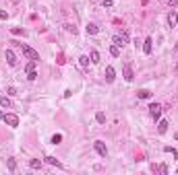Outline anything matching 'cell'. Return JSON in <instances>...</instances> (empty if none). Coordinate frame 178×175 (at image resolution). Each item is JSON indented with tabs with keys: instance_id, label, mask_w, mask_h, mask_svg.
Returning a JSON list of instances; mask_svg holds the SVG:
<instances>
[{
	"instance_id": "20",
	"label": "cell",
	"mask_w": 178,
	"mask_h": 175,
	"mask_svg": "<svg viewBox=\"0 0 178 175\" xmlns=\"http://www.w3.org/2000/svg\"><path fill=\"white\" fill-rule=\"evenodd\" d=\"M35 70V60H31V62H27V66H25V72L29 74V72H33Z\"/></svg>"
},
{
	"instance_id": "11",
	"label": "cell",
	"mask_w": 178,
	"mask_h": 175,
	"mask_svg": "<svg viewBox=\"0 0 178 175\" xmlns=\"http://www.w3.org/2000/svg\"><path fill=\"white\" fill-rule=\"evenodd\" d=\"M85 29H87V33H89V35H97V33H99V27H97L95 23H87Z\"/></svg>"
},
{
	"instance_id": "19",
	"label": "cell",
	"mask_w": 178,
	"mask_h": 175,
	"mask_svg": "<svg viewBox=\"0 0 178 175\" xmlns=\"http://www.w3.org/2000/svg\"><path fill=\"white\" fill-rule=\"evenodd\" d=\"M29 167H31V169H39V167H42V161H39V159H31V161H29Z\"/></svg>"
},
{
	"instance_id": "1",
	"label": "cell",
	"mask_w": 178,
	"mask_h": 175,
	"mask_svg": "<svg viewBox=\"0 0 178 175\" xmlns=\"http://www.w3.org/2000/svg\"><path fill=\"white\" fill-rule=\"evenodd\" d=\"M11 43H15L17 47H21V49H23V54H25V56H27L29 60H35V62L39 60V54H37L33 47H29L27 43H19V41H11Z\"/></svg>"
},
{
	"instance_id": "17",
	"label": "cell",
	"mask_w": 178,
	"mask_h": 175,
	"mask_svg": "<svg viewBox=\"0 0 178 175\" xmlns=\"http://www.w3.org/2000/svg\"><path fill=\"white\" fill-rule=\"evenodd\" d=\"M91 64H99V52L97 49L91 52Z\"/></svg>"
},
{
	"instance_id": "25",
	"label": "cell",
	"mask_w": 178,
	"mask_h": 175,
	"mask_svg": "<svg viewBox=\"0 0 178 175\" xmlns=\"http://www.w3.org/2000/svg\"><path fill=\"white\" fill-rule=\"evenodd\" d=\"M164 151L172 152V157H176V159H178V151H176V148H172V146H164Z\"/></svg>"
},
{
	"instance_id": "4",
	"label": "cell",
	"mask_w": 178,
	"mask_h": 175,
	"mask_svg": "<svg viewBox=\"0 0 178 175\" xmlns=\"http://www.w3.org/2000/svg\"><path fill=\"white\" fill-rule=\"evenodd\" d=\"M4 122H6L11 128H17V126H19V117L15 116V113H4Z\"/></svg>"
},
{
	"instance_id": "29",
	"label": "cell",
	"mask_w": 178,
	"mask_h": 175,
	"mask_svg": "<svg viewBox=\"0 0 178 175\" xmlns=\"http://www.w3.org/2000/svg\"><path fill=\"white\" fill-rule=\"evenodd\" d=\"M0 19H8V12H6V11H2V8H0Z\"/></svg>"
},
{
	"instance_id": "16",
	"label": "cell",
	"mask_w": 178,
	"mask_h": 175,
	"mask_svg": "<svg viewBox=\"0 0 178 175\" xmlns=\"http://www.w3.org/2000/svg\"><path fill=\"white\" fill-rule=\"evenodd\" d=\"M46 163H50V165H54V167H62V163H60V161H56V159H54V157H46Z\"/></svg>"
},
{
	"instance_id": "28",
	"label": "cell",
	"mask_w": 178,
	"mask_h": 175,
	"mask_svg": "<svg viewBox=\"0 0 178 175\" xmlns=\"http://www.w3.org/2000/svg\"><path fill=\"white\" fill-rule=\"evenodd\" d=\"M6 93H8V95H17V89H15V87H8Z\"/></svg>"
},
{
	"instance_id": "15",
	"label": "cell",
	"mask_w": 178,
	"mask_h": 175,
	"mask_svg": "<svg viewBox=\"0 0 178 175\" xmlns=\"http://www.w3.org/2000/svg\"><path fill=\"white\" fill-rule=\"evenodd\" d=\"M95 119H97V124H106V113L104 111H97L95 113Z\"/></svg>"
},
{
	"instance_id": "12",
	"label": "cell",
	"mask_w": 178,
	"mask_h": 175,
	"mask_svg": "<svg viewBox=\"0 0 178 175\" xmlns=\"http://www.w3.org/2000/svg\"><path fill=\"white\" fill-rule=\"evenodd\" d=\"M168 126H170V124H168L166 119H160V124H157V132H160V134H166Z\"/></svg>"
},
{
	"instance_id": "2",
	"label": "cell",
	"mask_w": 178,
	"mask_h": 175,
	"mask_svg": "<svg viewBox=\"0 0 178 175\" xmlns=\"http://www.w3.org/2000/svg\"><path fill=\"white\" fill-rule=\"evenodd\" d=\"M149 113H151L153 119H160V116H162V105L160 103H151L149 105Z\"/></svg>"
},
{
	"instance_id": "34",
	"label": "cell",
	"mask_w": 178,
	"mask_h": 175,
	"mask_svg": "<svg viewBox=\"0 0 178 175\" xmlns=\"http://www.w3.org/2000/svg\"><path fill=\"white\" fill-rule=\"evenodd\" d=\"M174 138H176V140H178V132H176V134H174Z\"/></svg>"
},
{
	"instance_id": "21",
	"label": "cell",
	"mask_w": 178,
	"mask_h": 175,
	"mask_svg": "<svg viewBox=\"0 0 178 175\" xmlns=\"http://www.w3.org/2000/svg\"><path fill=\"white\" fill-rule=\"evenodd\" d=\"M110 54H112L114 58H118L120 56V47L118 46H110Z\"/></svg>"
},
{
	"instance_id": "9",
	"label": "cell",
	"mask_w": 178,
	"mask_h": 175,
	"mask_svg": "<svg viewBox=\"0 0 178 175\" xmlns=\"http://www.w3.org/2000/svg\"><path fill=\"white\" fill-rule=\"evenodd\" d=\"M168 25H170V27H176L178 25V12L176 11H172L168 14Z\"/></svg>"
},
{
	"instance_id": "22",
	"label": "cell",
	"mask_w": 178,
	"mask_h": 175,
	"mask_svg": "<svg viewBox=\"0 0 178 175\" xmlns=\"http://www.w3.org/2000/svg\"><path fill=\"white\" fill-rule=\"evenodd\" d=\"M6 167H8V171H15V169H17V163H15V159H6Z\"/></svg>"
},
{
	"instance_id": "8",
	"label": "cell",
	"mask_w": 178,
	"mask_h": 175,
	"mask_svg": "<svg viewBox=\"0 0 178 175\" xmlns=\"http://www.w3.org/2000/svg\"><path fill=\"white\" fill-rule=\"evenodd\" d=\"M151 49H153V39H151V37H147V39L143 41V52L149 56V54H151Z\"/></svg>"
},
{
	"instance_id": "13",
	"label": "cell",
	"mask_w": 178,
	"mask_h": 175,
	"mask_svg": "<svg viewBox=\"0 0 178 175\" xmlns=\"http://www.w3.org/2000/svg\"><path fill=\"white\" fill-rule=\"evenodd\" d=\"M0 105H2L4 109H11V107H12V103H11L8 97H0Z\"/></svg>"
},
{
	"instance_id": "18",
	"label": "cell",
	"mask_w": 178,
	"mask_h": 175,
	"mask_svg": "<svg viewBox=\"0 0 178 175\" xmlns=\"http://www.w3.org/2000/svg\"><path fill=\"white\" fill-rule=\"evenodd\" d=\"M89 62H91V60H89V56H81V58H79V64H81L83 68H87V66H89Z\"/></svg>"
},
{
	"instance_id": "5",
	"label": "cell",
	"mask_w": 178,
	"mask_h": 175,
	"mask_svg": "<svg viewBox=\"0 0 178 175\" xmlns=\"http://www.w3.org/2000/svg\"><path fill=\"white\" fill-rule=\"evenodd\" d=\"M133 78H135V74H133V64L131 62H126V64H124V81L131 82Z\"/></svg>"
},
{
	"instance_id": "33",
	"label": "cell",
	"mask_w": 178,
	"mask_h": 175,
	"mask_svg": "<svg viewBox=\"0 0 178 175\" xmlns=\"http://www.w3.org/2000/svg\"><path fill=\"white\" fill-rule=\"evenodd\" d=\"M0 119H4V113H2V111H0Z\"/></svg>"
},
{
	"instance_id": "32",
	"label": "cell",
	"mask_w": 178,
	"mask_h": 175,
	"mask_svg": "<svg viewBox=\"0 0 178 175\" xmlns=\"http://www.w3.org/2000/svg\"><path fill=\"white\" fill-rule=\"evenodd\" d=\"M170 2V6H178V0H168Z\"/></svg>"
},
{
	"instance_id": "31",
	"label": "cell",
	"mask_w": 178,
	"mask_h": 175,
	"mask_svg": "<svg viewBox=\"0 0 178 175\" xmlns=\"http://www.w3.org/2000/svg\"><path fill=\"white\" fill-rule=\"evenodd\" d=\"M102 4L104 6H112V0H102Z\"/></svg>"
},
{
	"instance_id": "27",
	"label": "cell",
	"mask_w": 178,
	"mask_h": 175,
	"mask_svg": "<svg viewBox=\"0 0 178 175\" xmlns=\"http://www.w3.org/2000/svg\"><path fill=\"white\" fill-rule=\"evenodd\" d=\"M27 78H29V81H35V78H37V72H35V70H33V72H29V74H27Z\"/></svg>"
},
{
	"instance_id": "6",
	"label": "cell",
	"mask_w": 178,
	"mask_h": 175,
	"mask_svg": "<svg viewBox=\"0 0 178 175\" xmlns=\"http://www.w3.org/2000/svg\"><path fill=\"white\" fill-rule=\"evenodd\" d=\"M129 43V37L122 33V35H114V46H118V47H124Z\"/></svg>"
},
{
	"instance_id": "24",
	"label": "cell",
	"mask_w": 178,
	"mask_h": 175,
	"mask_svg": "<svg viewBox=\"0 0 178 175\" xmlns=\"http://www.w3.org/2000/svg\"><path fill=\"white\" fill-rule=\"evenodd\" d=\"M62 142V134H54L52 136V144H60Z\"/></svg>"
},
{
	"instance_id": "7",
	"label": "cell",
	"mask_w": 178,
	"mask_h": 175,
	"mask_svg": "<svg viewBox=\"0 0 178 175\" xmlns=\"http://www.w3.org/2000/svg\"><path fill=\"white\" fill-rule=\"evenodd\" d=\"M4 58L8 62V66H17V56H15L12 49H6V52H4Z\"/></svg>"
},
{
	"instance_id": "10",
	"label": "cell",
	"mask_w": 178,
	"mask_h": 175,
	"mask_svg": "<svg viewBox=\"0 0 178 175\" xmlns=\"http://www.w3.org/2000/svg\"><path fill=\"white\" fill-rule=\"evenodd\" d=\"M114 78H116V72H114L112 66H108V68H106V81L108 82H114Z\"/></svg>"
},
{
	"instance_id": "14",
	"label": "cell",
	"mask_w": 178,
	"mask_h": 175,
	"mask_svg": "<svg viewBox=\"0 0 178 175\" xmlns=\"http://www.w3.org/2000/svg\"><path fill=\"white\" fill-rule=\"evenodd\" d=\"M139 99H149V97H151V91H147V89H141V91H139Z\"/></svg>"
},
{
	"instance_id": "26",
	"label": "cell",
	"mask_w": 178,
	"mask_h": 175,
	"mask_svg": "<svg viewBox=\"0 0 178 175\" xmlns=\"http://www.w3.org/2000/svg\"><path fill=\"white\" fill-rule=\"evenodd\" d=\"M64 29H66L69 33H77V27H75V25H64Z\"/></svg>"
},
{
	"instance_id": "3",
	"label": "cell",
	"mask_w": 178,
	"mask_h": 175,
	"mask_svg": "<svg viewBox=\"0 0 178 175\" xmlns=\"http://www.w3.org/2000/svg\"><path fill=\"white\" fill-rule=\"evenodd\" d=\"M93 146H95V152H97L99 157H106V154H108V148H106V144H104L102 140H95Z\"/></svg>"
},
{
	"instance_id": "23",
	"label": "cell",
	"mask_w": 178,
	"mask_h": 175,
	"mask_svg": "<svg viewBox=\"0 0 178 175\" xmlns=\"http://www.w3.org/2000/svg\"><path fill=\"white\" fill-rule=\"evenodd\" d=\"M11 33H12V35H25V31L21 29V27H12V29H11Z\"/></svg>"
},
{
	"instance_id": "35",
	"label": "cell",
	"mask_w": 178,
	"mask_h": 175,
	"mask_svg": "<svg viewBox=\"0 0 178 175\" xmlns=\"http://www.w3.org/2000/svg\"><path fill=\"white\" fill-rule=\"evenodd\" d=\"M176 173H178V169H176Z\"/></svg>"
},
{
	"instance_id": "30",
	"label": "cell",
	"mask_w": 178,
	"mask_h": 175,
	"mask_svg": "<svg viewBox=\"0 0 178 175\" xmlns=\"http://www.w3.org/2000/svg\"><path fill=\"white\" fill-rule=\"evenodd\" d=\"M160 173H164V175L168 173V167H166V165H162V167H160Z\"/></svg>"
}]
</instances>
